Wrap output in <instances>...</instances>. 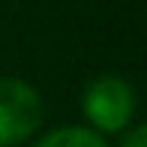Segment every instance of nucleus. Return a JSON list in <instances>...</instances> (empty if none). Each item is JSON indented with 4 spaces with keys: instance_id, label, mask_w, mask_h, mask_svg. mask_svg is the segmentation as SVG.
<instances>
[{
    "instance_id": "obj_1",
    "label": "nucleus",
    "mask_w": 147,
    "mask_h": 147,
    "mask_svg": "<svg viewBox=\"0 0 147 147\" xmlns=\"http://www.w3.org/2000/svg\"><path fill=\"white\" fill-rule=\"evenodd\" d=\"M81 111L99 135L123 132L135 114V90L120 75H99L81 93Z\"/></svg>"
},
{
    "instance_id": "obj_2",
    "label": "nucleus",
    "mask_w": 147,
    "mask_h": 147,
    "mask_svg": "<svg viewBox=\"0 0 147 147\" xmlns=\"http://www.w3.org/2000/svg\"><path fill=\"white\" fill-rule=\"evenodd\" d=\"M42 96L21 78H0V147L27 141L42 126Z\"/></svg>"
},
{
    "instance_id": "obj_3",
    "label": "nucleus",
    "mask_w": 147,
    "mask_h": 147,
    "mask_svg": "<svg viewBox=\"0 0 147 147\" xmlns=\"http://www.w3.org/2000/svg\"><path fill=\"white\" fill-rule=\"evenodd\" d=\"M36 147H108V144L90 126H60V129L48 132Z\"/></svg>"
},
{
    "instance_id": "obj_4",
    "label": "nucleus",
    "mask_w": 147,
    "mask_h": 147,
    "mask_svg": "<svg viewBox=\"0 0 147 147\" xmlns=\"http://www.w3.org/2000/svg\"><path fill=\"white\" fill-rule=\"evenodd\" d=\"M120 147H147V123L126 129V135L120 138Z\"/></svg>"
}]
</instances>
